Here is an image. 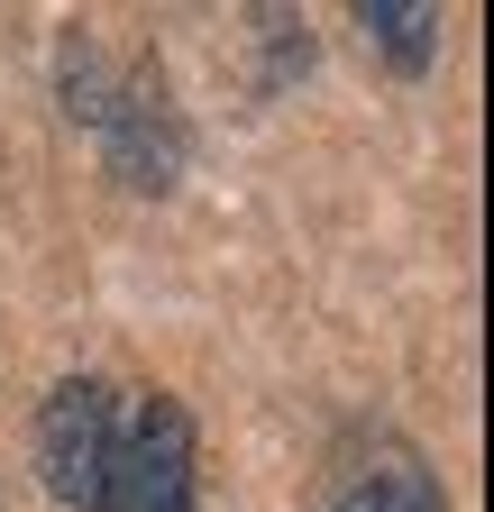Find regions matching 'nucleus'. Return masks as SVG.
I'll use <instances>...</instances> for the list:
<instances>
[{"instance_id":"f257e3e1","label":"nucleus","mask_w":494,"mask_h":512,"mask_svg":"<svg viewBox=\"0 0 494 512\" xmlns=\"http://www.w3.org/2000/svg\"><path fill=\"white\" fill-rule=\"evenodd\" d=\"M65 110L101 138V156L129 174L138 192H165L174 165H183V119L165 101V74L147 55L110 64L92 37H65Z\"/></svg>"},{"instance_id":"f03ea898","label":"nucleus","mask_w":494,"mask_h":512,"mask_svg":"<svg viewBox=\"0 0 494 512\" xmlns=\"http://www.w3.org/2000/svg\"><path fill=\"white\" fill-rule=\"evenodd\" d=\"M101 512H193V412H183L174 394L119 403Z\"/></svg>"},{"instance_id":"7ed1b4c3","label":"nucleus","mask_w":494,"mask_h":512,"mask_svg":"<svg viewBox=\"0 0 494 512\" xmlns=\"http://www.w3.org/2000/svg\"><path fill=\"white\" fill-rule=\"evenodd\" d=\"M110 439H119V384L101 375H65L37 412V476L55 503L101 512V476H110Z\"/></svg>"},{"instance_id":"20e7f679","label":"nucleus","mask_w":494,"mask_h":512,"mask_svg":"<svg viewBox=\"0 0 494 512\" xmlns=\"http://www.w3.org/2000/svg\"><path fill=\"white\" fill-rule=\"evenodd\" d=\"M321 512H449V494L403 430L357 421L321 467Z\"/></svg>"},{"instance_id":"39448f33","label":"nucleus","mask_w":494,"mask_h":512,"mask_svg":"<svg viewBox=\"0 0 494 512\" xmlns=\"http://www.w3.org/2000/svg\"><path fill=\"white\" fill-rule=\"evenodd\" d=\"M357 28L376 37V46L403 64V74H421V64H430V46H440V10H430V0H385V10L366 0V10H357Z\"/></svg>"}]
</instances>
